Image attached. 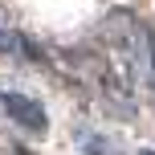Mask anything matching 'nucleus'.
Wrapping results in <instances>:
<instances>
[{"instance_id": "2", "label": "nucleus", "mask_w": 155, "mask_h": 155, "mask_svg": "<svg viewBox=\"0 0 155 155\" xmlns=\"http://www.w3.org/2000/svg\"><path fill=\"white\" fill-rule=\"evenodd\" d=\"M74 143H78L82 155H127L118 139H110V135H102V131H90V127H78Z\"/></svg>"}, {"instance_id": "3", "label": "nucleus", "mask_w": 155, "mask_h": 155, "mask_svg": "<svg viewBox=\"0 0 155 155\" xmlns=\"http://www.w3.org/2000/svg\"><path fill=\"white\" fill-rule=\"evenodd\" d=\"M21 45H25V33H16L4 21V12H0V53L4 57H21Z\"/></svg>"}, {"instance_id": "4", "label": "nucleus", "mask_w": 155, "mask_h": 155, "mask_svg": "<svg viewBox=\"0 0 155 155\" xmlns=\"http://www.w3.org/2000/svg\"><path fill=\"white\" fill-rule=\"evenodd\" d=\"M139 155H155V147H143V151H139Z\"/></svg>"}, {"instance_id": "1", "label": "nucleus", "mask_w": 155, "mask_h": 155, "mask_svg": "<svg viewBox=\"0 0 155 155\" xmlns=\"http://www.w3.org/2000/svg\"><path fill=\"white\" fill-rule=\"evenodd\" d=\"M0 106H4V114L12 118L25 135H45V131H49V114H45V106H41L33 94L0 90Z\"/></svg>"}]
</instances>
